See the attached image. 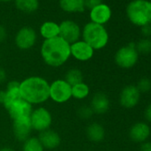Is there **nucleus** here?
<instances>
[{
    "label": "nucleus",
    "mask_w": 151,
    "mask_h": 151,
    "mask_svg": "<svg viewBox=\"0 0 151 151\" xmlns=\"http://www.w3.org/2000/svg\"><path fill=\"white\" fill-rule=\"evenodd\" d=\"M40 54L48 66L59 68L66 63L71 56L70 45L60 37L44 40L40 48Z\"/></svg>",
    "instance_id": "nucleus-1"
},
{
    "label": "nucleus",
    "mask_w": 151,
    "mask_h": 151,
    "mask_svg": "<svg viewBox=\"0 0 151 151\" xmlns=\"http://www.w3.org/2000/svg\"><path fill=\"white\" fill-rule=\"evenodd\" d=\"M50 84L38 76H32L20 82L21 97L31 105L42 104L49 99Z\"/></svg>",
    "instance_id": "nucleus-2"
},
{
    "label": "nucleus",
    "mask_w": 151,
    "mask_h": 151,
    "mask_svg": "<svg viewBox=\"0 0 151 151\" xmlns=\"http://www.w3.org/2000/svg\"><path fill=\"white\" fill-rule=\"evenodd\" d=\"M129 21L139 27L151 25V2L148 0H132L126 7Z\"/></svg>",
    "instance_id": "nucleus-3"
},
{
    "label": "nucleus",
    "mask_w": 151,
    "mask_h": 151,
    "mask_svg": "<svg viewBox=\"0 0 151 151\" xmlns=\"http://www.w3.org/2000/svg\"><path fill=\"white\" fill-rule=\"evenodd\" d=\"M83 40L94 51L104 48L109 43V33L103 25L93 22L86 23L82 29Z\"/></svg>",
    "instance_id": "nucleus-4"
},
{
    "label": "nucleus",
    "mask_w": 151,
    "mask_h": 151,
    "mask_svg": "<svg viewBox=\"0 0 151 151\" xmlns=\"http://www.w3.org/2000/svg\"><path fill=\"white\" fill-rule=\"evenodd\" d=\"M139 52L136 50V44L129 45L119 48L115 54V62L123 68H131L138 62Z\"/></svg>",
    "instance_id": "nucleus-5"
},
{
    "label": "nucleus",
    "mask_w": 151,
    "mask_h": 151,
    "mask_svg": "<svg viewBox=\"0 0 151 151\" xmlns=\"http://www.w3.org/2000/svg\"><path fill=\"white\" fill-rule=\"evenodd\" d=\"M71 86L64 79H57L50 85L49 99L58 104L68 101L72 98Z\"/></svg>",
    "instance_id": "nucleus-6"
},
{
    "label": "nucleus",
    "mask_w": 151,
    "mask_h": 151,
    "mask_svg": "<svg viewBox=\"0 0 151 151\" xmlns=\"http://www.w3.org/2000/svg\"><path fill=\"white\" fill-rule=\"evenodd\" d=\"M29 119L32 129L39 132L50 129L52 123V116L51 112L44 107H39L32 110L29 116Z\"/></svg>",
    "instance_id": "nucleus-7"
},
{
    "label": "nucleus",
    "mask_w": 151,
    "mask_h": 151,
    "mask_svg": "<svg viewBox=\"0 0 151 151\" xmlns=\"http://www.w3.org/2000/svg\"><path fill=\"white\" fill-rule=\"evenodd\" d=\"M60 25V36L69 45L80 40L82 30L79 25L73 21H63Z\"/></svg>",
    "instance_id": "nucleus-8"
},
{
    "label": "nucleus",
    "mask_w": 151,
    "mask_h": 151,
    "mask_svg": "<svg viewBox=\"0 0 151 151\" xmlns=\"http://www.w3.org/2000/svg\"><path fill=\"white\" fill-rule=\"evenodd\" d=\"M5 108L13 120L22 117H28L30 116L33 110L32 105L24 101L22 97L9 103Z\"/></svg>",
    "instance_id": "nucleus-9"
},
{
    "label": "nucleus",
    "mask_w": 151,
    "mask_h": 151,
    "mask_svg": "<svg viewBox=\"0 0 151 151\" xmlns=\"http://www.w3.org/2000/svg\"><path fill=\"white\" fill-rule=\"evenodd\" d=\"M37 37V33L34 29L30 27H23L16 33L14 41L19 49L29 50L35 45Z\"/></svg>",
    "instance_id": "nucleus-10"
},
{
    "label": "nucleus",
    "mask_w": 151,
    "mask_h": 151,
    "mask_svg": "<svg viewBox=\"0 0 151 151\" xmlns=\"http://www.w3.org/2000/svg\"><path fill=\"white\" fill-rule=\"evenodd\" d=\"M70 55L79 61H87L94 55V50L84 40H78L70 45Z\"/></svg>",
    "instance_id": "nucleus-11"
},
{
    "label": "nucleus",
    "mask_w": 151,
    "mask_h": 151,
    "mask_svg": "<svg viewBox=\"0 0 151 151\" xmlns=\"http://www.w3.org/2000/svg\"><path fill=\"white\" fill-rule=\"evenodd\" d=\"M140 93L136 87V86H127L120 93L119 101L120 104L125 109H132L134 108L139 101Z\"/></svg>",
    "instance_id": "nucleus-12"
},
{
    "label": "nucleus",
    "mask_w": 151,
    "mask_h": 151,
    "mask_svg": "<svg viewBox=\"0 0 151 151\" xmlns=\"http://www.w3.org/2000/svg\"><path fill=\"white\" fill-rule=\"evenodd\" d=\"M13 121V132L14 137L20 141H25L29 138L31 131L33 130L29 116L18 118Z\"/></svg>",
    "instance_id": "nucleus-13"
},
{
    "label": "nucleus",
    "mask_w": 151,
    "mask_h": 151,
    "mask_svg": "<svg viewBox=\"0 0 151 151\" xmlns=\"http://www.w3.org/2000/svg\"><path fill=\"white\" fill-rule=\"evenodd\" d=\"M111 15H112V12L110 7L104 3H101L96 7L91 9L89 14L91 22L100 25L106 24L111 19Z\"/></svg>",
    "instance_id": "nucleus-14"
},
{
    "label": "nucleus",
    "mask_w": 151,
    "mask_h": 151,
    "mask_svg": "<svg viewBox=\"0 0 151 151\" xmlns=\"http://www.w3.org/2000/svg\"><path fill=\"white\" fill-rule=\"evenodd\" d=\"M38 139L40 140L44 148H47V149H54L58 147L61 141L59 133L51 129L40 132Z\"/></svg>",
    "instance_id": "nucleus-15"
},
{
    "label": "nucleus",
    "mask_w": 151,
    "mask_h": 151,
    "mask_svg": "<svg viewBox=\"0 0 151 151\" xmlns=\"http://www.w3.org/2000/svg\"><path fill=\"white\" fill-rule=\"evenodd\" d=\"M150 135V128L148 124L143 122H139L134 124L129 132V136L131 139L134 142H144Z\"/></svg>",
    "instance_id": "nucleus-16"
},
{
    "label": "nucleus",
    "mask_w": 151,
    "mask_h": 151,
    "mask_svg": "<svg viewBox=\"0 0 151 151\" xmlns=\"http://www.w3.org/2000/svg\"><path fill=\"white\" fill-rule=\"evenodd\" d=\"M93 113L101 115L105 114L109 109V100L108 96L103 93H97L93 95L91 106Z\"/></svg>",
    "instance_id": "nucleus-17"
},
{
    "label": "nucleus",
    "mask_w": 151,
    "mask_h": 151,
    "mask_svg": "<svg viewBox=\"0 0 151 151\" xmlns=\"http://www.w3.org/2000/svg\"><path fill=\"white\" fill-rule=\"evenodd\" d=\"M61 10L68 14L83 13L86 10L85 0H59Z\"/></svg>",
    "instance_id": "nucleus-18"
},
{
    "label": "nucleus",
    "mask_w": 151,
    "mask_h": 151,
    "mask_svg": "<svg viewBox=\"0 0 151 151\" xmlns=\"http://www.w3.org/2000/svg\"><path fill=\"white\" fill-rule=\"evenodd\" d=\"M39 32L45 40L57 37L60 36V25L54 22H45L41 25Z\"/></svg>",
    "instance_id": "nucleus-19"
},
{
    "label": "nucleus",
    "mask_w": 151,
    "mask_h": 151,
    "mask_svg": "<svg viewBox=\"0 0 151 151\" xmlns=\"http://www.w3.org/2000/svg\"><path fill=\"white\" fill-rule=\"evenodd\" d=\"M86 135L91 141L100 142L105 137V129L101 124L93 123L86 128Z\"/></svg>",
    "instance_id": "nucleus-20"
},
{
    "label": "nucleus",
    "mask_w": 151,
    "mask_h": 151,
    "mask_svg": "<svg viewBox=\"0 0 151 151\" xmlns=\"http://www.w3.org/2000/svg\"><path fill=\"white\" fill-rule=\"evenodd\" d=\"M15 6L21 12L26 14H32L38 9V0H14Z\"/></svg>",
    "instance_id": "nucleus-21"
},
{
    "label": "nucleus",
    "mask_w": 151,
    "mask_h": 151,
    "mask_svg": "<svg viewBox=\"0 0 151 151\" xmlns=\"http://www.w3.org/2000/svg\"><path fill=\"white\" fill-rule=\"evenodd\" d=\"M72 97L77 100H84L88 97L90 93V88L87 84L81 82L71 87Z\"/></svg>",
    "instance_id": "nucleus-22"
},
{
    "label": "nucleus",
    "mask_w": 151,
    "mask_h": 151,
    "mask_svg": "<svg viewBox=\"0 0 151 151\" xmlns=\"http://www.w3.org/2000/svg\"><path fill=\"white\" fill-rule=\"evenodd\" d=\"M64 80L68 85L73 86L78 83L83 82V74L81 70L78 68H71L68 70V72L66 73Z\"/></svg>",
    "instance_id": "nucleus-23"
},
{
    "label": "nucleus",
    "mask_w": 151,
    "mask_h": 151,
    "mask_svg": "<svg viewBox=\"0 0 151 151\" xmlns=\"http://www.w3.org/2000/svg\"><path fill=\"white\" fill-rule=\"evenodd\" d=\"M22 151H45V148L38 138L29 137L23 141Z\"/></svg>",
    "instance_id": "nucleus-24"
},
{
    "label": "nucleus",
    "mask_w": 151,
    "mask_h": 151,
    "mask_svg": "<svg viewBox=\"0 0 151 151\" xmlns=\"http://www.w3.org/2000/svg\"><path fill=\"white\" fill-rule=\"evenodd\" d=\"M136 50L139 53L147 54L151 52V40L148 38H142L136 44Z\"/></svg>",
    "instance_id": "nucleus-25"
},
{
    "label": "nucleus",
    "mask_w": 151,
    "mask_h": 151,
    "mask_svg": "<svg viewBox=\"0 0 151 151\" xmlns=\"http://www.w3.org/2000/svg\"><path fill=\"white\" fill-rule=\"evenodd\" d=\"M136 87L139 91V93H147L151 89V81L147 78H142L139 80Z\"/></svg>",
    "instance_id": "nucleus-26"
},
{
    "label": "nucleus",
    "mask_w": 151,
    "mask_h": 151,
    "mask_svg": "<svg viewBox=\"0 0 151 151\" xmlns=\"http://www.w3.org/2000/svg\"><path fill=\"white\" fill-rule=\"evenodd\" d=\"M78 114L80 117L84 118V119H88L90 118L93 115V111L92 109V108L90 106H82L78 109Z\"/></svg>",
    "instance_id": "nucleus-27"
},
{
    "label": "nucleus",
    "mask_w": 151,
    "mask_h": 151,
    "mask_svg": "<svg viewBox=\"0 0 151 151\" xmlns=\"http://www.w3.org/2000/svg\"><path fill=\"white\" fill-rule=\"evenodd\" d=\"M102 3V0H85V7L87 9H93Z\"/></svg>",
    "instance_id": "nucleus-28"
},
{
    "label": "nucleus",
    "mask_w": 151,
    "mask_h": 151,
    "mask_svg": "<svg viewBox=\"0 0 151 151\" xmlns=\"http://www.w3.org/2000/svg\"><path fill=\"white\" fill-rule=\"evenodd\" d=\"M141 33L144 37H146V38L150 37L151 36V25H147V26L141 27Z\"/></svg>",
    "instance_id": "nucleus-29"
},
{
    "label": "nucleus",
    "mask_w": 151,
    "mask_h": 151,
    "mask_svg": "<svg viewBox=\"0 0 151 151\" xmlns=\"http://www.w3.org/2000/svg\"><path fill=\"white\" fill-rule=\"evenodd\" d=\"M6 36H7V32L6 28L0 24V43L3 42L6 38Z\"/></svg>",
    "instance_id": "nucleus-30"
},
{
    "label": "nucleus",
    "mask_w": 151,
    "mask_h": 151,
    "mask_svg": "<svg viewBox=\"0 0 151 151\" xmlns=\"http://www.w3.org/2000/svg\"><path fill=\"white\" fill-rule=\"evenodd\" d=\"M144 116H145V118H146L147 121H148V122L151 123V104H149L146 108V109L144 111Z\"/></svg>",
    "instance_id": "nucleus-31"
},
{
    "label": "nucleus",
    "mask_w": 151,
    "mask_h": 151,
    "mask_svg": "<svg viewBox=\"0 0 151 151\" xmlns=\"http://www.w3.org/2000/svg\"><path fill=\"white\" fill-rule=\"evenodd\" d=\"M139 151H151V142H144L141 144Z\"/></svg>",
    "instance_id": "nucleus-32"
},
{
    "label": "nucleus",
    "mask_w": 151,
    "mask_h": 151,
    "mask_svg": "<svg viewBox=\"0 0 151 151\" xmlns=\"http://www.w3.org/2000/svg\"><path fill=\"white\" fill-rule=\"evenodd\" d=\"M6 79V72L4 68H0V84H2Z\"/></svg>",
    "instance_id": "nucleus-33"
},
{
    "label": "nucleus",
    "mask_w": 151,
    "mask_h": 151,
    "mask_svg": "<svg viewBox=\"0 0 151 151\" xmlns=\"http://www.w3.org/2000/svg\"><path fill=\"white\" fill-rule=\"evenodd\" d=\"M5 100H6V92H5V90L4 91H0V103L4 104Z\"/></svg>",
    "instance_id": "nucleus-34"
},
{
    "label": "nucleus",
    "mask_w": 151,
    "mask_h": 151,
    "mask_svg": "<svg viewBox=\"0 0 151 151\" xmlns=\"http://www.w3.org/2000/svg\"><path fill=\"white\" fill-rule=\"evenodd\" d=\"M0 151H15V150L10 147H4L2 148H0Z\"/></svg>",
    "instance_id": "nucleus-35"
},
{
    "label": "nucleus",
    "mask_w": 151,
    "mask_h": 151,
    "mask_svg": "<svg viewBox=\"0 0 151 151\" xmlns=\"http://www.w3.org/2000/svg\"><path fill=\"white\" fill-rule=\"evenodd\" d=\"M12 0H0V2H4V3H6V2H10Z\"/></svg>",
    "instance_id": "nucleus-36"
}]
</instances>
